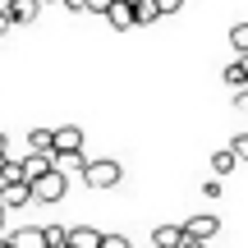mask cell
<instances>
[{
	"mask_svg": "<svg viewBox=\"0 0 248 248\" xmlns=\"http://www.w3.org/2000/svg\"><path fill=\"white\" fill-rule=\"evenodd\" d=\"M83 179H88V188H115L124 179V166L120 161H88V170H83Z\"/></svg>",
	"mask_w": 248,
	"mask_h": 248,
	"instance_id": "1",
	"label": "cell"
},
{
	"mask_svg": "<svg viewBox=\"0 0 248 248\" xmlns=\"http://www.w3.org/2000/svg\"><path fill=\"white\" fill-rule=\"evenodd\" d=\"M64 193H69V175H60V170H46L32 184V202H60Z\"/></svg>",
	"mask_w": 248,
	"mask_h": 248,
	"instance_id": "2",
	"label": "cell"
},
{
	"mask_svg": "<svg viewBox=\"0 0 248 248\" xmlns=\"http://www.w3.org/2000/svg\"><path fill=\"white\" fill-rule=\"evenodd\" d=\"M83 152V124H55V156Z\"/></svg>",
	"mask_w": 248,
	"mask_h": 248,
	"instance_id": "3",
	"label": "cell"
},
{
	"mask_svg": "<svg viewBox=\"0 0 248 248\" xmlns=\"http://www.w3.org/2000/svg\"><path fill=\"white\" fill-rule=\"evenodd\" d=\"M184 234H188V239H198V244H207V239L221 234V221H216V216H188V221H184Z\"/></svg>",
	"mask_w": 248,
	"mask_h": 248,
	"instance_id": "4",
	"label": "cell"
},
{
	"mask_svg": "<svg viewBox=\"0 0 248 248\" xmlns=\"http://www.w3.org/2000/svg\"><path fill=\"white\" fill-rule=\"evenodd\" d=\"M28 202H32V184H23V179L0 188V207H5V212H14V207H28Z\"/></svg>",
	"mask_w": 248,
	"mask_h": 248,
	"instance_id": "5",
	"label": "cell"
},
{
	"mask_svg": "<svg viewBox=\"0 0 248 248\" xmlns=\"http://www.w3.org/2000/svg\"><path fill=\"white\" fill-rule=\"evenodd\" d=\"M46 170H55V156H46V152H28V156H23V179H28V184H37Z\"/></svg>",
	"mask_w": 248,
	"mask_h": 248,
	"instance_id": "6",
	"label": "cell"
},
{
	"mask_svg": "<svg viewBox=\"0 0 248 248\" xmlns=\"http://www.w3.org/2000/svg\"><path fill=\"white\" fill-rule=\"evenodd\" d=\"M106 18H110V28H115V32H129V28H138V18H133V5H129V0H115V5L106 9Z\"/></svg>",
	"mask_w": 248,
	"mask_h": 248,
	"instance_id": "7",
	"label": "cell"
},
{
	"mask_svg": "<svg viewBox=\"0 0 248 248\" xmlns=\"http://www.w3.org/2000/svg\"><path fill=\"white\" fill-rule=\"evenodd\" d=\"M184 244V225H156L152 230V248H179Z\"/></svg>",
	"mask_w": 248,
	"mask_h": 248,
	"instance_id": "8",
	"label": "cell"
},
{
	"mask_svg": "<svg viewBox=\"0 0 248 248\" xmlns=\"http://www.w3.org/2000/svg\"><path fill=\"white\" fill-rule=\"evenodd\" d=\"M9 244L14 248H46V234H42V225H23V230L9 234Z\"/></svg>",
	"mask_w": 248,
	"mask_h": 248,
	"instance_id": "9",
	"label": "cell"
},
{
	"mask_svg": "<svg viewBox=\"0 0 248 248\" xmlns=\"http://www.w3.org/2000/svg\"><path fill=\"white\" fill-rule=\"evenodd\" d=\"M101 239H106V234L92 230V225H74L69 230V248H101Z\"/></svg>",
	"mask_w": 248,
	"mask_h": 248,
	"instance_id": "10",
	"label": "cell"
},
{
	"mask_svg": "<svg viewBox=\"0 0 248 248\" xmlns=\"http://www.w3.org/2000/svg\"><path fill=\"white\" fill-rule=\"evenodd\" d=\"M28 147H32V152H46V156H55V129H32V133H28Z\"/></svg>",
	"mask_w": 248,
	"mask_h": 248,
	"instance_id": "11",
	"label": "cell"
},
{
	"mask_svg": "<svg viewBox=\"0 0 248 248\" xmlns=\"http://www.w3.org/2000/svg\"><path fill=\"white\" fill-rule=\"evenodd\" d=\"M37 14H42L37 0H14V5H9V18H14V23H32Z\"/></svg>",
	"mask_w": 248,
	"mask_h": 248,
	"instance_id": "12",
	"label": "cell"
},
{
	"mask_svg": "<svg viewBox=\"0 0 248 248\" xmlns=\"http://www.w3.org/2000/svg\"><path fill=\"white\" fill-rule=\"evenodd\" d=\"M129 5H133V18H138V28H142V23H156V18H161L156 0H129Z\"/></svg>",
	"mask_w": 248,
	"mask_h": 248,
	"instance_id": "13",
	"label": "cell"
},
{
	"mask_svg": "<svg viewBox=\"0 0 248 248\" xmlns=\"http://www.w3.org/2000/svg\"><path fill=\"white\" fill-rule=\"evenodd\" d=\"M42 234H46V248H69V230L64 225H42Z\"/></svg>",
	"mask_w": 248,
	"mask_h": 248,
	"instance_id": "14",
	"label": "cell"
},
{
	"mask_svg": "<svg viewBox=\"0 0 248 248\" xmlns=\"http://www.w3.org/2000/svg\"><path fill=\"white\" fill-rule=\"evenodd\" d=\"M234 166H239V161H234V152H230V147H221V152L212 156V170H216V175H230Z\"/></svg>",
	"mask_w": 248,
	"mask_h": 248,
	"instance_id": "15",
	"label": "cell"
},
{
	"mask_svg": "<svg viewBox=\"0 0 248 248\" xmlns=\"http://www.w3.org/2000/svg\"><path fill=\"white\" fill-rule=\"evenodd\" d=\"M225 83H230V88H248V74H244V60H234V64H225Z\"/></svg>",
	"mask_w": 248,
	"mask_h": 248,
	"instance_id": "16",
	"label": "cell"
},
{
	"mask_svg": "<svg viewBox=\"0 0 248 248\" xmlns=\"http://www.w3.org/2000/svg\"><path fill=\"white\" fill-rule=\"evenodd\" d=\"M230 46H234L239 55H248V23H234V28H230Z\"/></svg>",
	"mask_w": 248,
	"mask_h": 248,
	"instance_id": "17",
	"label": "cell"
},
{
	"mask_svg": "<svg viewBox=\"0 0 248 248\" xmlns=\"http://www.w3.org/2000/svg\"><path fill=\"white\" fill-rule=\"evenodd\" d=\"M230 152H234V161H248V133H239V138L230 142Z\"/></svg>",
	"mask_w": 248,
	"mask_h": 248,
	"instance_id": "18",
	"label": "cell"
},
{
	"mask_svg": "<svg viewBox=\"0 0 248 248\" xmlns=\"http://www.w3.org/2000/svg\"><path fill=\"white\" fill-rule=\"evenodd\" d=\"M101 248H133V244L124 239V234H106V239H101Z\"/></svg>",
	"mask_w": 248,
	"mask_h": 248,
	"instance_id": "19",
	"label": "cell"
},
{
	"mask_svg": "<svg viewBox=\"0 0 248 248\" xmlns=\"http://www.w3.org/2000/svg\"><path fill=\"white\" fill-rule=\"evenodd\" d=\"M179 5H184V0H156V9H161V14H179Z\"/></svg>",
	"mask_w": 248,
	"mask_h": 248,
	"instance_id": "20",
	"label": "cell"
},
{
	"mask_svg": "<svg viewBox=\"0 0 248 248\" xmlns=\"http://www.w3.org/2000/svg\"><path fill=\"white\" fill-rule=\"evenodd\" d=\"M110 5H115V0H88V9H97V14H106Z\"/></svg>",
	"mask_w": 248,
	"mask_h": 248,
	"instance_id": "21",
	"label": "cell"
},
{
	"mask_svg": "<svg viewBox=\"0 0 248 248\" xmlns=\"http://www.w3.org/2000/svg\"><path fill=\"white\" fill-rule=\"evenodd\" d=\"M60 5H64V9H78V14H83V9H88V0H60Z\"/></svg>",
	"mask_w": 248,
	"mask_h": 248,
	"instance_id": "22",
	"label": "cell"
},
{
	"mask_svg": "<svg viewBox=\"0 0 248 248\" xmlns=\"http://www.w3.org/2000/svg\"><path fill=\"white\" fill-rule=\"evenodd\" d=\"M9 28H14V18H9V14H0V37H5Z\"/></svg>",
	"mask_w": 248,
	"mask_h": 248,
	"instance_id": "23",
	"label": "cell"
},
{
	"mask_svg": "<svg viewBox=\"0 0 248 248\" xmlns=\"http://www.w3.org/2000/svg\"><path fill=\"white\" fill-rule=\"evenodd\" d=\"M239 110H244V115H248V88L239 92Z\"/></svg>",
	"mask_w": 248,
	"mask_h": 248,
	"instance_id": "24",
	"label": "cell"
},
{
	"mask_svg": "<svg viewBox=\"0 0 248 248\" xmlns=\"http://www.w3.org/2000/svg\"><path fill=\"white\" fill-rule=\"evenodd\" d=\"M5 152H9V138H5V133H0V161H5Z\"/></svg>",
	"mask_w": 248,
	"mask_h": 248,
	"instance_id": "25",
	"label": "cell"
},
{
	"mask_svg": "<svg viewBox=\"0 0 248 248\" xmlns=\"http://www.w3.org/2000/svg\"><path fill=\"white\" fill-rule=\"evenodd\" d=\"M179 248H202V244H198V239H188V234H184V244H179Z\"/></svg>",
	"mask_w": 248,
	"mask_h": 248,
	"instance_id": "26",
	"label": "cell"
},
{
	"mask_svg": "<svg viewBox=\"0 0 248 248\" xmlns=\"http://www.w3.org/2000/svg\"><path fill=\"white\" fill-rule=\"evenodd\" d=\"M9 5H14V0H0V14H9Z\"/></svg>",
	"mask_w": 248,
	"mask_h": 248,
	"instance_id": "27",
	"label": "cell"
},
{
	"mask_svg": "<svg viewBox=\"0 0 248 248\" xmlns=\"http://www.w3.org/2000/svg\"><path fill=\"white\" fill-rule=\"evenodd\" d=\"M0 234H5V207H0Z\"/></svg>",
	"mask_w": 248,
	"mask_h": 248,
	"instance_id": "28",
	"label": "cell"
},
{
	"mask_svg": "<svg viewBox=\"0 0 248 248\" xmlns=\"http://www.w3.org/2000/svg\"><path fill=\"white\" fill-rule=\"evenodd\" d=\"M239 60H244V74H248V55H239Z\"/></svg>",
	"mask_w": 248,
	"mask_h": 248,
	"instance_id": "29",
	"label": "cell"
},
{
	"mask_svg": "<svg viewBox=\"0 0 248 248\" xmlns=\"http://www.w3.org/2000/svg\"><path fill=\"white\" fill-rule=\"evenodd\" d=\"M37 5H46V0H37Z\"/></svg>",
	"mask_w": 248,
	"mask_h": 248,
	"instance_id": "30",
	"label": "cell"
}]
</instances>
